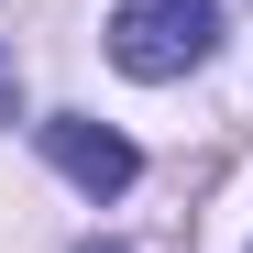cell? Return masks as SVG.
I'll list each match as a JSON object with an SVG mask.
<instances>
[{"mask_svg":"<svg viewBox=\"0 0 253 253\" xmlns=\"http://www.w3.org/2000/svg\"><path fill=\"white\" fill-rule=\"evenodd\" d=\"M220 44V0H121L110 11V66L121 77H187Z\"/></svg>","mask_w":253,"mask_h":253,"instance_id":"6da1fadb","label":"cell"},{"mask_svg":"<svg viewBox=\"0 0 253 253\" xmlns=\"http://www.w3.org/2000/svg\"><path fill=\"white\" fill-rule=\"evenodd\" d=\"M44 154H55V176H66V187H88V198H121V187L143 176V154L121 143L110 121H77V110L44 121Z\"/></svg>","mask_w":253,"mask_h":253,"instance_id":"7a4b0ae2","label":"cell"},{"mask_svg":"<svg viewBox=\"0 0 253 253\" xmlns=\"http://www.w3.org/2000/svg\"><path fill=\"white\" fill-rule=\"evenodd\" d=\"M22 110V66H11V44H0V121Z\"/></svg>","mask_w":253,"mask_h":253,"instance_id":"3957f363","label":"cell"},{"mask_svg":"<svg viewBox=\"0 0 253 253\" xmlns=\"http://www.w3.org/2000/svg\"><path fill=\"white\" fill-rule=\"evenodd\" d=\"M77 253H121V242H77Z\"/></svg>","mask_w":253,"mask_h":253,"instance_id":"277c9868","label":"cell"}]
</instances>
